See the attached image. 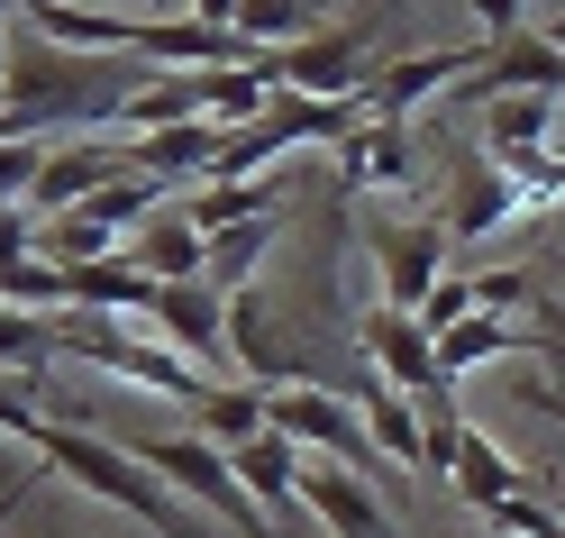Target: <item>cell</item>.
Listing matches in <instances>:
<instances>
[{"instance_id": "cell-18", "label": "cell", "mask_w": 565, "mask_h": 538, "mask_svg": "<svg viewBox=\"0 0 565 538\" xmlns=\"http://www.w3.org/2000/svg\"><path fill=\"white\" fill-rule=\"evenodd\" d=\"M128 265L137 274H156V283H210V229H192V220H156L128 238Z\"/></svg>"}, {"instance_id": "cell-17", "label": "cell", "mask_w": 565, "mask_h": 538, "mask_svg": "<svg viewBox=\"0 0 565 538\" xmlns=\"http://www.w3.org/2000/svg\"><path fill=\"white\" fill-rule=\"evenodd\" d=\"M228 465H237V484L265 502L274 520H301L310 502H301V447L282 439V429H265V439H246V447H228Z\"/></svg>"}, {"instance_id": "cell-6", "label": "cell", "mask_w": 565, "mask_h": 538, "mask_svg": "<svg viewBox=\"0 0 565 538\" xmlns=\"http://www.w3.org/2000/svg\"><path fill=\"white\" fill-rule=\"evenodd\" d=\"M447 220H402V229H374V265H383V302L419 310L447 283Z\"/></svg>"}, {"instance_id": "cell-28", "label": "cell", "mask_w": 565, "mask_h": 538, "mask_svg": "<svg viewBox=\"0 0 565 538\" xmlns=\"http://www.w3.org/2000/svg\"><path fill=\"white\" fill-rule=\"evenodd\" d=\"M38 429H46V411H38V392L0 375V439H19V447H38Z\"/></svg>"}, {"instance_id": "cell-11", "label": "cell", "mask_w": 565, "mask_h": 538, "mask_svg": "<svg viewBox=\"0 0 565 538\" xmlns=\"http://www.w3.org/2000/svg\"><path fill=\"white\" fill-rule=\"evenodd\" d=\"M119 173H128V156L110 147V137H83V147H46L38 183H28V210H38V220H55V210L92 201L100 183H119Z\"/></svg>"}, {"instance_id": "cell-20", "label": "cell", "mask_w": 565, "mask_h": 538, "mask_svg": "<svg viewBox=\"0 0 565 538\" xmlns=\"http://www.w3.org/2000/svg\"><path fill=\"white\" fill-rule=\"evenodd\" d=\"M192 429L210 447H246V439H265V383H210L201 402H192Z\"/></svg>"}, {"instance_id": "cell-8", "label": "cell", "mask_w": 565, "mask_h": 538, "mask_svg": "<svg viewBox=\"0 0 565 538\" xmlns=\"http://www.w3.org/2000/svg\"><path fill=\"white\" fill-rule=\"evenodd\" d=\"M547 137H556V92H502V101L483 110V156L502 165L511 183H529V173L556 156Z\"/></svg>"}, {"instance_id": "cell-37", "label": "cell", "mask_w": 565, "mask_h": 538, "mask_svg": "<svg viewBox=\"0 0 565 538\" xmlns=\"http://www.w3.org/2000/svg\"><path fill=\"white\" fill-rule=\"evenodd\" d=\"M0 10H10V0H0Z\"/></svg>"}, {"instance_id": "cell-10", "label": "cell", "mask_w": 565, "mask_h": 538, "mask_svg": "<svg viewBox=\"0 0 565 538\" xmlns=\"http://www.w3.org/2000/svg\"><path fill=\"white\" fill-rule=\"evenodd\" d=\"M475 64H483V46H429V55H402V64H383V74H365L356 101H365L374 119H411L438 83H466Z\"/></svg>"}, {"instance_id": "cell-16", "label": "cell", "mask_w": 565, "mask_h": 538, "mask_svg": "<svg viewBox=\"0 0 565 538\" xmlns=\"http://www.w3.org/2000/svg\"><path fill=\"white\" fill-rule=\"evenodd\" d=\"M411 173H419V165H411V119H365V128L338 147V183H347V192H374V183L402 192Z\"/></svg>"}, {"instance_id": "cell-35", "label": "cell", "mask_w": 565, "mask_h": 538, "mask_svg": "<svg viewBox=\"0 0 565 538\" xmlns=\"http://www.w3.org/2000/svg\"><path fill=\"white\" fill-rule=\"evenodd\" d=\"M0 83H10V38H0Z\"/></svg>"}, {"instance_id": "cell-2", "label": "cell", "mask_w": 565, "mask_h": 538, "mask_svg": "<svg viewBox=\"0 0 565 538\" xmlns=\"http://www.w3.org/2000/svg\"><path fill=\"white\" fill-rule=\"evenodd\" d=\"M38 456H46V475L83 484L92 502H110L119 520L156 529V538H220L210 520H192V502L173 493L128 439H92V429H74V420H46V429H38Z\"/></svg>"}, {"instance_id": "cell-24", "label": "cell", "mask_w": 565, "mask_h": 538, "mask_svg": "<svg viewBox=\"0 0 565 538\" xmlns=\"http://www.w3.org/2000/svg\"><path fill=\"white\" fill-rule=\"evenodd\" d=\"M265 246H274V220L220 229V238H210V293H246V274L265 265Z\"/></svg>"}, {"instance_id": "cell-14", "label": "cell", "mask_w": 565, "mask_h": 538, "mask_svg": "<svg viewBox=\"0 0 565 538\" xmlns=\"http://www.w3.org/2000/svg\"><path fill=\"white\" fill-rule=\"evenodd\" d=\"M28 19H38V38L74 46V55H137V46H147V19H137V10H74V0H28Z\"/></svg>"}, {"instance_id": "cell-31", "label": "cell", "mask_w": 565, "mask_h": 538, "mask_svg": "<svg viewBox=\"0 0 565 538\" xmlns=\"http://www.w3.org/2000/svg\"><path fill=\"white\" fill-rule=\"evenodd\" d=\"M511 402H520V411H539V420H565V383H547V375L529 383V375H520V383H511Z\"/></svg>"}, {"instance_id": "cell-27", "label": "cell", "mask_w": 565, "mask_h": 538, "mask_svg": "<svg viewBox=\"0 0 565 538\" xmlns=\"http://www.w3.org/2000/svg\"><path fill=\"white\" fill-rule=\"evenodd\" d=\"M483 529H502V538H565V520L547 511L539 493H511V502H492V511H475Z\"/></svg>"}, {"instance_id": "cell-4", "label": "cell", "mask_w": 565, "mask_h": 538, "mask_svg": "<svg viewBox=\"0 0 565 538\" xmlns=\"http://www.w3.org/2000/svg\"><path fill=\"white\" fill-rule=\"evenodd\" d=\"M265 429H282L292 447H320L329 465H347V475H374L383 465L365 411L347 402V392H320V383H274L265 392Z\"/></svg>"}, {"instance_id": "cell-5", "label": "cell", "mask_w": 565, "mask_h": 538, "mask_svg": "<svg viewBox=\"0 0 565 538\" xmlns=\"http://www.w3.org/2000/svg\"><path fill=\"white\" fill-rule=\"evenodd\" d=\"M365 38H374V19H338V28H310L301 46H274V55H256L265 74H274V92H310V101H347L365 74Z\"/></svg>"}, {"instance_id": "cell-29", "label": "cell", "mask_w": 565, "mask_h": 538, "mask_svg": "<svg viewBox=\"0 0 565 538\" xmlns=\"http://www.w3.org/2000/svg\"><path fill=\"white\" fill-rule=\"evenodd\" d=\"M38 165H46V147H28V137H0V201H28Z\"/></svg>"}, {"instance_id": "cell-33", "label": "cell", "mask_w": 565, "mask_h": 538, "mask_svg": "<svg viewBox=\"0 0 565 538\" xmlns=\"http://www.w3.org/2000/svg\"><path fill=\"white\" fill-rule=\"evenodd\" d=\"M192 19H210V28H237V0H192Z\"/></svg>"}, {"instance_id": "cell-22", "label": "cell", "mask_w": 565, "mask_h": 538, "mask_svg": "<svg viewBox=\"0 0 565 538\" xmlns=\"http://www.w3.org/2000/svg\"><path fill=\"white\" fill-rule=\"evenodd\" d=\"M310 28H320V0H237V38L274 55V46H301Z\"/></svg>"}, {"instance_id": "cell-23", "label": "cell", "mask_w": 565, "mask_h": 538, "mask_svg": "<svg viewBox=\"0 0 565 538\" xmlns=\"http://www.w3.org/2000/svg\"><path fill=\"white\" fill-rule=\"evenodd\" d=\"M192 229H246V220H274V183H201L192 192V210H183Z\"/></svg>"}, {"instance_id": "cell-3", "label": "cell", "mask_w": 565, "mask_h": 538, "mask_svg": "<svg viewBox=\"0 0 565 538\" xmlns=\"http://www.w3.org/2000/svg\"><path fill=\"white\" fill-rule=\"evenodd\" d=\"M128 447L147 456V465H156V475H164L173 493H183V502H201L210 520H228L237 538H282V529L265 520V502H256V493L237 484V465H228V447H210L201 429H164V439H128Z\"/></svg>"}, {"instance_id": "cell-34", "label": "cell", "mask_w": 565, "mask_h": 538, "mask_svg": "<svg viewBox=\"0 0 565 538\" xmlns=\"http://www.w3.org/2000/svg\"><path fill=\"white\" fill-rule=\"evenodd\" d=\"M539 28H547V38H556V46H565V10H556V19H539Z\"/></svg>"}, {"instance_id": "cell-1", "label": "cell", "mask_w": 565, "mask_h": 538, "mask_svg": "<svg viewBox=\"0 0 565 538\" xmlns=\"http://www.w3.org/2000/svg\"><path fill=\"white\" fill-rule=\"evenodd\" d=\"M147 92L137 64H92L55 38H10V83H0V137H38V128H119V110Z\"/></svg>"}, {"instance_id": "cell-7", "label": "cell", "mask_w": 565, "mask_h": 538, "mask_svg": "<svg viewBox=\"0 0 565 538\" xmlns=\"http://www.w3.org/2000/svg\"><path fill=\"white\" fill-rule=\"evenodd\" d=\"M164 347L201 356V366H228V293H210V283H156V302L137 310Z\"/></svg>"}, {"instance_id": "cell-9", "label": "cell", "mask_w": 565, "mask_h": 538, "mask_svg": "<svg viewBox=\"0 0 565 538\" xmlns=\"http://www.w3.org/2000/svg\"><path fill=\"white\" fill-rule=\"evenodd\" d=\"M365 356H374V375L393 383V392H411V402H429V392H447L438 383V338L419 329V310H365Z\"/></svg>"}, {"instance_id": "cell-30", "label": "cell", "mask_w": 565, "mask_h": 538, "mask_svg": "<svg viewBox=\"0 0 565 538\" xmlns=\"http://www.w3.org/2000/svg\"><path fill=\"white\" fill-rule=\"evenodd\" d=\"M475 19H483V46H502V38H520V28H539V19H529V0H475Z\"/></svg>"}, {"instance_id": "cell-12", "label": "cell", "mask_w": 565, "mask_h": 538, "mask_svg": "<svg viewBox=\"0 0 565 538\" xmlns=\"http://www.w3.org/2000/svg\"><path fill=\"white\" fill-rule=\"evenodd\" d=\"M301 502H310V520L329 538H402L393 511L374 502V484L347 475V465H301Z\"/></svg>"}, {"instance_id": "cell-26", "label": "cell", "mask_w": 565, "mask_h": 538, "mask_svg": "<svg viewBox=\"0 0 565 538\" xmlns=\"http://www.w3.org/2000/svg\"><path fill=\"white\" fill-rule=\"evenodd\" d=\"M456 319H483V274H447L438 293L419 302V329H429V338H447Z\"/></svg>"}, {"instance_id": "cell-21", "label": "cell", "mask_w": 565, "mask_h": 538, "mask_svg": "<svg viewBox=\"0 0 565 538\" xmlns=\"http://www.w3.org/2000/svg\"><path fill=\"white\" fill-rule=\"evenodd\" d=\"M55 319H38V310H0V375H19L28 392H38L46 375H55Z\"/></svg>"}, {"instance_id": "cell-36", "label": "cell", "mask_w": 565, "mask_h": 538, "mask_svg": "<svg viewBox=\"0 0 565 538\" xmlns=\"http://www.w3.org/2000/svg\"><path fill=\"white\" fill-rule=\"evenodd\" d=\"M529 10H547V19H556V10H565V0H529Z\"/></svg>"}, {"instance_id": "cell-13", "label": "cell", "mask_w": 565, "mask_h": 538, "mask_svg": "<svg viewBox=\"0 0 565 538\" xmlns=\"http://www.w3.org/2000/svg\"><path fill=\"white\" fill-rule=\"evenodd\" d=\"M520 210H529V192H520L492 156H466V165H456V192H447V238H456V246H466V238H492V229H511Z\"/></svg>"}, {"instance_id": "cell-19", "label": "cell", "mask_w": 565, "mask_h": 538, "mask_svg": "<svg viewBox=\"0 0 565 538\" xmlns=\"http://www.w3.org/2000/svg\"><path fill=\"white\" fill-rule=\"evenodd\" d=\"M502 356H529V329H511L502 310H483V319H456V329L438 338V383L475 375V366H502Z\"/></svg>"}, {"instance_id": "cell-32", "label": "cell", "mask_w": 565, "mask_h": 538, "mask_svg": "<svg viewBox=\"0 0 565 538\" xmlns=\"http://www.w3.org/2000/svg\"><path fill=\"white\" fill-rule=\"evenodd\" d=\"M28 493H38V475H0V529L19 520V502H28Z\"/></svg>"}, {"instance_id": "cell-25", "label": "cell", "mask_w": 565, "mask_h": 538, "mask_svg": "<svg viewBox=\"0 0 565 538\" xmlns=\"http://www.w3.org/2000/svg\"><path fill=\"white\" fill-rule=\"evenodd\" d=\"M0 302H19V310H64V302H74V274H64L55 256H19V265H0Z\"/></svg>"}, {"instance_id": "cell-15", "label": "cell", "mask_w": 565, "mask_h": 538, "mask_svg": "<svg viewBox=\"0 0 565 538\" xmlns=\"http://www.w3.org/2000/svg\"><path fill=\"white\" fill-rule=\"evenodd\" d=\"M347 402L365 411V429H374V447L393 456V465H411V475H429V420H419V402H411V392H393L383 375H365L356 392H347Z\"/></svg>"}]
</instances>
